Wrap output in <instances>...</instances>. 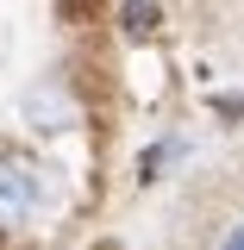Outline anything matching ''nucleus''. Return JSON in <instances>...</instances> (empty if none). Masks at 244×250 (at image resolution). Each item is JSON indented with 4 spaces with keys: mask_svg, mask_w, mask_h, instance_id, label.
<instances>
[{
    "mask_svg": "<svg viewBox=\"0 0 244 250\" xmlns=\"http://www.w3.org/2000/svg\"><path fill=\"white\" fill-rule=\"evenodd\" d=\"M50 169H38L25 156H0V231H19L38 207H44Z\"/></svg>",
    "mask_w": 244,
    "mask_h": 250,
    "instance_id": "f257e3e1",
    "label": "nucleus"
},
{
    "mask_svg": "<svg viewBox=\"0 0 244 250\" xmlns=\"http://www.w3.org/2000/svg\"><path fill=\"white\" fill-rule=\"evenodd\" d=\"M25 113L38 119V131H69V125H75V100H69L63 82H38L31 100H25Z\"/></svg>",
    "mask_w": 244,
    "mask_h": 250,
    "instance_id": "f03ea898",
    "label": "nucleus"
},
{
    "mask_svg": "<svg viewBox=\"0 0 244 250\" xmlns=\"http://www.w3.org/2000/svg\"><path fill=\"white\" fill-rule=\"evenodd\" d=\"M213 250H244V219H238V225H232V231H225V238H219Z\"/></svg>",
    "mask_w": 244,
    "mask_h": 250,
    "instance_id": "7ed1b4c3",
    "label": "nucleus"
}]
</instances>
